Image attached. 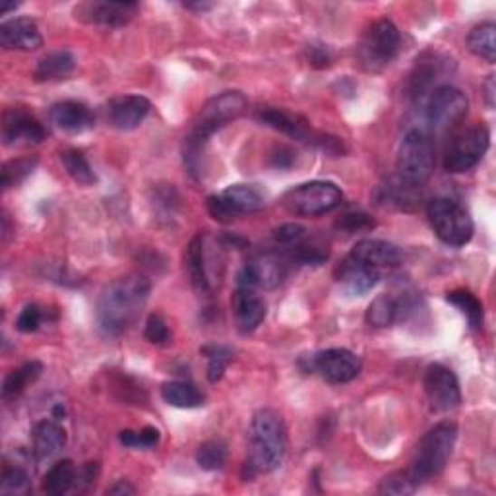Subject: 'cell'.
I'll list each match as a JSON object with an SVG mask.
<instances>
[{
  "instance_id": "52",
  "label": "cell",
  "mask_w": 496,
  "mask_h": 496,
  "mask_svg": "<svg viewBox=\"0 0 496 496\" xmlns=\"http://www.w3.org/2000/svg\"><path fill=\"white\" fill-rule=\"evenodd\" d=\"M18 6V3H0V14H8L12 10H16Z\"/></svg>"
},
{
  "instance_id": "1",
  "label": "cell",
  "mask_w": 496,
  "mask_h": 496,
  "mask_svg": "<svg viewBox=\"0 0 496 496\" xmlns=\"http://www.w3.org/2000/svg\"><path fill=\"white\" fill-rule=\"evenodd\" d=\"M151 283L142 273H129L109 283L98 300V322L105 336H120L138 320L149 299Z\"/></svg>"
},
{
  "instance_id": "29",
  "label": "cell",
  "mask_w": 496,
  "mask_h": 496,
  "mask_svg": "<svg viewBox=\"0 0 496 496\" xmlns=\"http://www.w3.org/2000/svg\"><path fill=\"white\" fill-rule=\"evenodd\" d=\"M377 198L384 205H392L397 210H411L419 202V188L404 183L402 178H396V181L378 188Z\"/></svg>"
},
{
  "instance_id": "27",
  "label": "cell",
  "mask_w": 496,
  "mask_h": 496,
  "mask_svg": "<svg viewBox=\"0 0 496 496\" xmlns=\"http://www.w3.org/2000/svg\"><path fill=\"white\" fill-rule=\"evenodd\" d=\"M161 397L165 404L178 409H196L205 405V396L195 384L185 380H171L161 384Z\"/></svg>"
},
{
  "instance_id": "19",
  "label": "cell",
  "mask_w": 496,
  "mask_h": 496,
  "mask_svg": "<svg viewBox=\"0 0 496 496\" xmlns=\"http://www.w3.org/2000/svg\"><path fill=\"white\" fill-rule=\"evenodd\" d=\"M0 45L6 51L32 52L43 47V35L32 18H12L0 25Z\"/></svg>"
},
{
  "instance_id": "37",
  "label": "cell",
  "mask_w": 496,
  "mask_h": 496,
  "mask_svg": "<svg viewBox=\"0 0 496 496\" xmlns=\"http://www.w3.org/2000/svg\"><path fill=\"white\" fill-rule=\"evenodd\" d=\"M227 462V444L224 440H208L196 452V463L204 472L222 470Z\"/></svg>"
},
{
  "instance_id": "41",
  "label": "cell",
  "mask_w": 496,
  "mask_h": 496,
  "mask_svg": "<svg viewBox=\"0 0 496 496\" xmlns=\"http://www.w3.org/2000/svg\"><path fill=\"white\" fill-rule=\"evenodd\" d=\"M119 440L122 446L127 448H154L159 444L161 433L156 429V426H144L142 431H120Z\"/></svg>"
},
{
  "instance_id": "24",
  "label": "cell",
  "mask_w": 496,
  "mask_h": 496,
  "mask_svg": "<svg viewBox=\"0 0 496 496\" xmlns=\"http://www.w3.org/2000/svg\"><path fill=\"white\" fill-rule=\"evenodd\" d=\"M185 262H186V272L192 287L200 297H210L212 293V283H210V275H208V266H205V248H204V239L196 235L186 246L185 253Z\"/></svg>"
},
{
  "instance_id": "5",
  "label": "cell",
  "mask_w": 496,
  "mask_h": 496,
  "mask_svg": "<svg viewBox=\"0 0 496 496\" xmlns=\"http://www.w3.org/2000/svg\"><path fill=\"white\" fill-rule=\"evenodd\" d=\"M434 144L429 132L411 129L397 151V178L404 183L421 188L434 171Z\"/></svg>"
},
{
  "instance_id": "33",
  "label": "cell",
  "mask_w": 496,
  "mask_h": 496,
  "mask_svg": "<svg viewBox=\"0 0 496 496\" xmlns=\"http://www.w3.org/2000/svg\"><path fill=\"white\" fill-rule=\"evenodd\" d=\"M446 300L465 316L467 324H470L472 329L483 328V322H485L483 302H481L472 291H467V289H456V291H450L446 295Z\"/></svg>"
},
{
  "instance_id": "48",
  "label": "cell",
  "mask_w": 496,
  "mask_h": 496,
  "mask_svg": "<svg viewBox=\"0 0 496 496\" xmlns=\"http://www.w3.org/2000/svg\"><path fill=\"white\" fill-rule=\"evenodd\" d=\"M293 163H295V151L285 148V146H280L272 154V165L275 169H281V171L289 169V167H293Z\"/></svg>"
},
{
  "instance_id": "38",
  "label": "cell",
  "mask_w": 496,
  "mask_h": 496,
  "mask_svg": "<svg viewBox=\"0 0 496 496\" xmlns=\"http://www.w3.org/2000/svg\"><path fill=\"white\" fill-rule=\"evenodd\" d=\"M37 167V157H20L12 159L3 165V173H0V183L3 188L8 190L12 186L20 185L24 178L30 176Z\"/></svg>"
},
{
  "instance_id": "28",
  "label": "cell",
  "mask_w": 496,
  "mask_h": 496,
  "mask_svg": "<svg viewBox=\"0 0 496 496\" xmlns=\"http://www.w3.org/2000/svg\"><path fill=\"white\" fill-rule=\"evenodd\" d=\"M74 68L76 59L71 51H54L45 54V57L37 62L33 78L35 81L64 80L74 72Z\"/></svg>"
},
{
  "instance_id": "40",
  "label": "cell",
  "mask_w": 496,
  "mask_h": 496,
  "mask_svg": "<svg viewBox=\"0 0 496 496\" xmlns=\"http://www.w3.org/2000/svg\"><path fill=\"white\" fill-rule=\"evenodd\" d=\"M32 487L30 475L18 465H6L0 479V491L3 494H25Z\"/></svg>"
},
{
  "instance_id": "2",
  "label": "cell",
  "mask_w": 496,
  "mask_h": 496,
  "mask_svg": "<svg viewBox=\"0 0 496 496\" xmlns=\"http://www.w3.org/2000/svg\"><path fill=\"white\" fill-rule=\"evenodd\" d=\"M246 111V98L241 91H224L212 98L202 107V111L192 127L190 134L185 136L183 142V159L185 167L192 176H200L204 169V149L208 146L210 138L227 127L229 122L237 120Z\"/></svg>"
},
{
  "instance_id": "14",
  "label": "cell",
  "mask_w": 496,
  "mask_h": 496,
  "mask_svg": "<svg viewBox=\"0 0 496 496\" xmlns=\"http://www.w3.org/2000/svg\"><path fill=\"white\" fill-rule=\"evenodd\" d=\"M448 62L452 61L443 57L440 52H434V51L423 52L407 78L405 91L409 98L413 101H417L426 93L431 95V90L434 88L436 81L448 72Z\"/></svg>"
},
{
  "instance_id": "39",
  "label": "cell",
  "mask_w": 496,
  "mask_h": 496,
  "mask_svg": "<svg viewBox=\"0 0 496 496\" xmlns=\"http://www.w3.org/2000/svg\"><path fill=\"white\" fill-rule=\"evenodd\" d=\"M421 485L407 472H396L390 473L388 477H384L378 485L380 494H394V496H404V494H413Z\"/></svg>"
},
{
  "instance_id": "18",
  "label": "cell",
  "mask_w": 496,
  "mask_h": 496,
  "mask_svg": "<svg viewBox=\"0 0 496 496\" xmlns=\"http://www.w3.org/2000/svg\"><path fill=\"white\" fill-rule=\"evenodd\" d=\"M151 103L144 95H120L107 105V119L113 129L129 132L140 127L149 115Z\"/></svg>"
},
{
  "instance_id": "16",
  "label": "cell",
  "mask_w": 496,
  "mask_h": 496,
  "mask_svg": "<svg viewBox=\"0 0 496 496\" xmlns=\"http://www.w3.org/2000/svg\"><path fill=\"white\" fill-rule=\"evenodd\" d=\"M138 12V3H81L74 8V16L80 22L120 27L129 24Z\"/></svg>"
},
{
  "instance_id": "25",
  "label": "cell",
  "mask_w": 496,
  "mask_h": 496,
  "mask_svg": "<svg viewBox=\"0 0 496 496\" xmlns=\"http://www.w3.org/2000/svg\"><path fill=\"white\" fill-rule=\"evenodd\" d=\"M66 446V431L57 421H41L33 429V453L37 460H49Z\"/></svg>"
},
{
  "instance_id": "35",
  "label": "cell",
  "mask_w": 496,
  "mask_h": 496,
  "mask_svg": "<svg viewBox=\"0 0 496 496\" xmlns=\"http://www.w3.org/2000/svg\"><path fill=\"white\" fill-rule=\"evenodd\" d=\"M41 372H43V365H41L39 361H30V363L22 365L20 368L12 370L10 375L5 378L3 397L10 399V397L20 396L27 388V386L33 384L41 377Z\"/></svg>"
},
{
  "instance_id": "8",
  "label": "cell",
  "mask_w": 496,
  "mask_h": 496,
  "mask_svg": "<svg viewBox=\"0 0 496 496\" xmlns=\"http://www.w3.org/2000/svg\"><path fill=\"white\" fill-rule=\"evenodd\" d=\"M402 45V33L392 20H377L365 32L359 45V59L365 71L380 72L388 66Z\"/></svg>"
},
{
  "instance_id": "30",
  "label": "cell",
  "mask_w": 496,
  "mask_h": 496,
  "mask_svg": "<svg viewBox=\"0 0 496 496\" xmlns=\"http://www.w3.org/2000/svg\"><path fill=\"white\" fill-rule=\"evenodd\" d=\"M404 309L405 305L399 299H394L392 295H378L368 305L367 322L375 328H388L402 319Z\"/></svg>"
},
{
  "instance_id": "22",
  "label": "cell",
  "mask_w": 496,
  "mask_h": 496,
  "mask_svg": "<svg viewBox=\"0 0 496 496\" xmlns=\"http://www.w3.org/2000/svg\"><path fill=\"white\" fill-rule=\"evenodd\" d=\"M336 278L349 295L363 297L372 291V287H377V283L380 281V273L378 270L368 268L355 258L348 256L336 268Z\"/></svg>"
},
{
  "instance_id": "49",
  "label": "cell",
  "mask_w": 496,
  "mask_h": 496,
  "mask_svg": "<svg viewBox=\"0 0 496 496\" xmlns=\"http://www.w3.org/2000/svg\"><path fill=\"white\" fill-rule=\"evenodd\" d=\"M136 489L129 483V481H117L113 487L107 489V494H117V496H124V494H134Z\"/></svg>"
},
{
  "instance_id": "44",
  "label": "cell",
  "mask_w": 496,
  "mask_h": 496,
  "mask_svg": "<svg viewBox=\"0 0 496 496\" xmlns=\"http://www.w3.org/2000/svg\"><path fill=\"white\" fill-rule=\"evenodd\" d=\"M41 320H43V312H41V309L37 305H25L16 320L18 332H22V334L37 332L41 326Z\"/></svg>"
},
{
  "instance_id": "3",
  "label": "cell",
  "mask_w": 496,
  "mask_h": 496,
  "mask_svg": "<svg viewBox=\"0 0 496 496\" xmlns=\"http://www.w3.org/2000/svg\"><path fill=\"white\" fill-rule=\"evenodd\" d=\"M287 429L280 413L273 409L256 411L248 429V460L243 477L248 481L280 470L287 456Z\"/></svg>"
},
{
  "instance_id": "36",
  "label": "cell",
  "mask_w": 496,
  "mask_h": 496,
  "mask_svg": "<svg viewBox=\"0 0 496 496\" xmlns=\"http://www.w3.org/2000/svg\"><path fill=\"white\" fill-rule=\"evenodd\" d=\"M200 353L208 359V380L212 384L219 382L225 375V368L233 361V351L225 346H217V343H208L200 349Z\"/></svg>"
},
{
  "instance_id": "10",
  "label": "cell",
  "mask_w": 496,
  "mask_h": 496,
  "mask_svg": "<svg viewBox=\"0 0 496 496\" xmlns=\"http://www.w3.org/2000/svg\"><path fill=\"white\" fill-rule=\"evenodd\" d=\"M489 146L491 132L487 127L467 129L450 142L444 156V169L453 175L472 171L485 157Z\"/></svg>"
},
{
  "instance_id": "6",
  "label": "cell",
  "mask_w": 496,
  "mask_h": 496,
  "mask_svg": "<svg viewBox=\"0 0 496 496\" xmlns=\"http://www.w3.org/2000/svg\"><path fill=\"white\" fill-rule=\"evenodd\" d=\"M426 217L434 235L448 246H465L473 239V219L465 208L450 198L438 196L426 204Z\"/></svg>"
},
{
  "instance_id": "45",
  "label": "cell",
  "mask_w": 496,
  "mask_h": 496,
  "mask_svg": "<svg viewBox=\"0 0 496 496\" xmlns=\"http://www.w3.org/2000/svg\"><path fill=\"white\" fill-rule=\"evenodd\" d=\"M375 219H372L370 215L363 214V212H353V214H346L343 215L339 222H338V227L348 231V233H357V231H367V229H372L375 227Z\"/></svg>"
},
{
  "instance_id": "15",
  "label": "cell",
  "mask_w": 496,
  "mask_h": 496,
  "mask_svg": "<svg viewBox=\"0 0 496 496\" xmlns=\"http://www.w3.org/2000/svg\"><path fill=\"white\" fill-rule=\"evenodd\" d=\"M45 127L33 115L12 109L5 113L3 142L6 148H30L45 140Z\"/></svg>"
},
{
  "instance_id": "4",
  "label": "cell",
  "mask_w": 496,
  "mask_h": 496,
  "mask_svg": "<svg viewBox=\"0 0 496 496\" xmlns=\"http://www.w3.org/2000/svg\"><path fill=\"white\" fill-rule=\"evenodd\" d=\"M458 440V426L456 423H438L436 426L423 436L415 458L409 467V473L415 477L417 483H424L433 477H438L444 472L448 460L456 446Z\"/></svg>"
},
{
  "instance_id": "21",
  "label": "cell",
  "mask_w": 496,
  "mask_h": 496,
  "mask_svg": "<svg viewBox=\"0 0 496 496\" xmlns=\"http://www.w3.org/2000/svg\"><path fill=\"white\" fill-rule=\"evenodd\" d=\"M266 309V300L256 293V289L239 287L233 295V312L241 334H253L264 322Z\"/></svg>"
},
{
  "instance_id": "13",
  "label": "cell",
  "mask_w": 496,
  "mask_h": 496,
  "mask_svg": "<svg viewBox=\"0 0 496 496\" xmlns=\"http://www.w3.org/2000/svg\"><path fill=\"white\" fill-rule=\"evenodd\" d=\"M424 394L429 397L431 407L440 413L458 409L462 404V390L458 377L444 365H429L424 372Z\"/></svg>"
},
{
  "instance_id": "43",
  "label": "cell",
  "mask_w": 496,
  "mask_h": 496,
  "mask_svg": "<svg viewBox=\"0 0 496 496\" xmlns=\"http://www.w3.org/2000/svg\"><path fill=\"white\" fill-rule=\"evenodd\" d=\"M144 338L151 343V346H167L171 341V329L159 314H151L146 320Z\"/></svg>"
},
{
  "instance_id": "47",
  "label": "cell",
  "mask_w": 496,
  "mask_h": 496,
  "mask_svg": "<svg viewBox=\"0 0 496 496\" xmlns=\"http://www.w3.org/2000/svg\"><path fill=\"white\" fill-rule=\"evenodd\" d=\"M307 61L314 68H328L332 64V54L324 45H309L307 47Z\"/></svg>"
},
{
  "instance_id": "20",
  "label": "cell",
  "mask_w": 496,
  "mask_h": 496,
  "mask_svg": "<svg viewBox=\"0 0 496 496\" xmlns=\"http://www.w3.org/2000/svg\"><path fill=\"white\" fill-rule=\"evenodd\" d=\"M49 119L54 127L66 134H84L95 127L91 109L86 103L74 100L54 103L49 111Z\"/></svg>"
},
{
  "instance_id": "7",
  "label": "cell",
  "mask_w": 496,
  "mask_h": 496,
  "mask_svg": "<svg viewBox=\"0 0 496 496\" xmlns=\"http://www.w3.org/2000/svg\"><path fill=\"white\" fill-rule=\"evenodd\" d=\"M343 192L336 183L310 181L293 186L283 195V208L299 217H319L338 210Z\"/></svg>"
},
{
  "instance_id": "26",
  "label": "cell",
  "mask_w": 496,
  "mask_h": 496,
  "mask_svg": "<svg viewBox=\"0 0 496 496\" xmlns=\"http://www.w3.org/2000/svg\"><path fill=\"white\" fill-rule=\"evenodd\" d=\"M219 196L229 205V210L239 219L244 214H254L264 208V195L253 185H231Z\"/></svg>"
},
{
  "instance_id": "31",
  "label": "cell",
  "mask_w": 496,
  "mask_h": 496,
  "mask_svg": "<svg viewBox=\"0 0 496 496\" xmlns=\"http://www.w3.org/2000/svg\"><path fill=\"white\" fill-rule=\"evenodd\" d=\"M467 47L475 57L487 62L496 61V24L494 22H481L467 35Z\"/></svg>"
},
{
  "instance_id": "12",
  "label": "cell",
  "mask_w": 496,
  "mask_h": 496,
  "mask_svg": "<svg viewBox=\"0 0 496 496\" xmlns=\"http://www.w3.org/2000/svg\"><path fill=\"white\" fill-rule=\"evenodd\" d=\"M287 275V258L280 253L266 251L254 254L239 272L237 285L248 289H275Z\"/></svg>"
},
{
  "instance_id": "42",
  "label": "cell",
  "mask_w": 496,
  "mask_h": 496,
  "mask_svg": "<svg viewBox=\"0 0 496 496\" xmlns=\"http://www.w3.org/2000/svg\"><path fill=\"white\" fill-rule=\"evenodd\" d=\"M307 235H309V231L302 225H299V224H283L278 229H273L272 237H273L275 244L283 248L281 254H285V253L291 251V248H295L297 244H300L302 241H305Z\"/></svg>"
},
{
  "instance_id": "50",
  "label": "cell",
  "mask_w": 496,
  "mask_h": 496,
  "mask_svg": "<svg viewBox=\"0 0 496 496\" xmlns=\"http://www.w3.org/2000/svg\"><path fill=\"white\" fill-rule=\"evenodd\" d=\"M485 100H487V105L492 109L494 107V76H489L485 81Z\"/></svg>"
},
{
  "instance_id": "9",
  "label": "cell",
  "mask_w": 496,
  "mask_h": 496,
  "mask_svg": "<svg viewBox=\"0 0 496 496\" xmlns=\"http://www.w3.org/2000/svg\"><path fill=\"white\" fill-rule=\"evenodd\" d=\"M470 111L467 95L453 86H438L426 101V120L434 132H448L456 129Z\"/></svg>"
},
{
  "instance_id": "51",
  "label": "cell",
  "mask_w": 496,
  "mask_h": 496,
  "mask_svg": "<svg viewBox=\"0 0 496 496\" xmlns=\"http://www.w3.org/2000/svg\"><path fill=\"white\" fill-rule=\"evenodd\" d=\"M214 5L212 3H186L185 5V8H188V10H210Z\"/></svg>"
},
{
  "instance_id": "11",
  "label": "cell",
  "mask_w": 496,
  "mask_h": 496,
  "mask_svg": "<svg viewBox=\"0 0 496 496\" xmlns=\"http://www.w3.org/2000/svg\"><path fill=\"white\" fill-rule=\"evenodd\" d=\"M361 370V357L343 348L324 349L309 357V372H314L332 384H348L359 377Z\"/></svg>"
},
{
  "instance_id": "23",
  "label": "cell",
  "mask_w": 496,
  "mask_h": 496,
  "mask_svg": "<svg viewBox=\"0 0 496 496\" xmlns=\"http://www.w3.org/2000/svg\"><path fill=\"white\" fill-rule=\"evenodd\" d=\"M368 268H396L402 262V253L394 243L382 239H363L353 246L349 254Z\"/></svg>"
},
{
  "instance_id": "46",
  "label": "cell",
  "mask_w": 496,
  "mask_h": 496,
  "mask_svg": "<svg viewBox=\"0 0 496 496\" xmlns=\"http://www.w3.org/2000/svg\"><path fill=\"white\" fill-rule=\"evenodd\" d=\"M205 205H208V214L212 215V219H215L217 224H224V225H229L235 222V214H233L229 210V205L224 202V198L219 195H214L208 198V202H205Z\"/></svg>"
},
{
  "instance_id": "34",
  "label": "cell",
  "mask_w": 496,
  "mask_h": 496,
  "mask_svg": "<svg viewBox=\"0 0 496 496\" xmlns=\"http://www.w3.org/2000/svg\"><path fill=\"white\" fill-rule=\"evenodd\" d=\"M61 163L66 169V173L71 175L72 181H76L81 186H91L95 181H98V176H95V171L90 165L88 157L84 156V151L74 149V148L64 149L61 151Z\"/></svg>"
},
{
  "instance_id": "32",
  "label": "cell",
  "mask_w": 496,
  "mask_h": 496,
  "mask_svg": "<svg viewBox=\"0 0 496 496\" xmlns=\"http://www.w3.org/2000/svg\"><path fill=\"white\" fill-rule=\"evenodd\" d=\"M76 481H78L76 465L71 460H61L47 472L43 479V491L51 496H62L68 491H72Z\"/></svg>"
},
{
  "instance_id": "17",
  "label": "cell",
  "mask_w": 496,
  "mask_h": 496,
  "mask_svg": "<svg viewBox=\"0 0 496 496\" xmlns=\"http://www.w3.org/2000/svg\"><path fill=\"white\" fill-rule=\"evenodd\" d=\"M254 119L260 124H264V127L278 130L283 136L293 138V140H299V142L314 144L316 138H319V132H314L305 119L289 113L280 107H260L254 113Z\"/></svg>"
}]
</instances>
